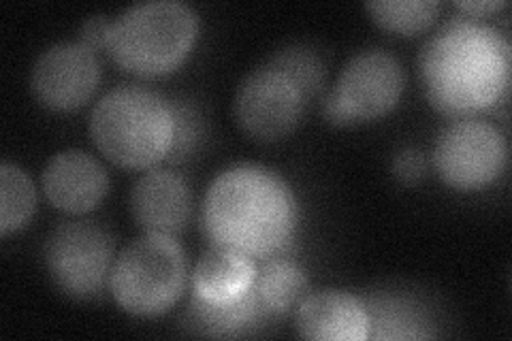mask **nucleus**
<instances>
[{
    "mask_svg": "<svg viewBox=\"0 0 512 341\" xmlns=\"http://www.w3.org/2000/svg\"><path fill=\"white\" fill-rule=\"evenodd\" d=\"M510 58V43L498 28L451 18L423 43L416 73L431 107L451 118H470L508 92Z\"/></svg>",
    "mask_w": 512,
    "mask_h": 341,
    "instance_id": "nucleus-1",
    "label": "nucleus"
},
{
    "mask_svg": "<svg viewBox=\"0 0 512 341\" xmlns=\"http://www.w3.org/2000/svg\"><path fill=\"white\" fill-rule=\"evenodd\" d=\"M299 224L293 188L274 169L242 162L216 175L205 192L201 229L210 246L248 254L254 261L276 256Z\"/></svg>",
    "mask_w": 512,
    "mask_h": 341,
    "instance_id": "nucleus-2",
    "label": "nucleus"
},
{
    "mask_svg": "<svg viewBox=\"0 0 512 341\" xmlns=\"http://www.w3.org/2000/svg\"><path fill=\"white\" fill-rule=\"evenodd\" d=\"M90 135L99 152L126 169H148L165 160L175 137L173 105L143 86H118L90 113Z\"/></svg>",
    "mask_w": 512,
    "mask_h": 341,
    "instance_id": "nucleus-3",
    "label": "nucleus"
},
{
    "mask_svg": "<svg viewBox=\"0 0 512 341\" xmlns=\"http://www.w3.org/2000/svg\"><path fill=\"white\" fill-rule=\"evenodd\" d=\"M197 35L195 9L180 0H150L128 7L111 22L105 52L128 73L156 77L180 67Z\"/></svg>",
    "mask_w": 512,
    "mask_h": 341,
    "instance_id": "nucleus-4",
    "label": "nucleus"
},
{
    "mask_svg": "<svg viewBox=\"0 0 512 341\" xmlns=\"http://www.w3.org/2000/svg\"><path fill=\"white\" fill-rule=\"evenodd\" d=\"M186 282L188 263L178 239L146 233L116 256L109 290L126 314L154 318L182 299Z\"/></svg>",
    "mask_w": 512,
    "mask_h": 341,
    "instance_id": "nucleus-5",
    "label": "nucleus"
},
{
    "mask_svg": "<svg viewBox=\"0 0 512 341\" xmlns=\"http://www.w3.org/2000/svg\"><path fill=\"white\" fill-rule=\"evenodd\" d=\"M404 67L382 47H367L352 56L323 99V116L333 126L378 120L399 103Z\"/></svg>",
    "mask_w": 512,
    "mask_h": 341,
    "instance_id": "nucleus-6",
    "label": "nucleus"
},
{
    "mask_svg": "<svg viewBox=\"0 0 512 341\" xmlns=\"http://www.w3.org/2000/svg\"><path fill=\"white\" fill-rule=\"evenodd\" d=\"M116 246L94 222H62L43 243V263L54 286L71 299L90 301L109 286Z\"/></svg>",
    "mask_w": 512,
    "mask_h": 341,
    "instance_id": "nucleus-7",
    "label": "nucleus"
},
{
    "mask_svg": "<svg viewBox=\"0 0 512 341\" xmlns=\"http://www.w3.org/2000/svg\"><path fill=\"white\" fill-rule=\"evenodd\" d=\"M431 160L446 186L476 190L502 175L508 162V143L493 124L461 118L442 128Z\"/></svg>",
    "mask_w": 512,
    "mask_h": 341,
    "instance_id": "nucleus-8",
    "label": "nucleus"
},
{
    "mask_svg": "<svg viewBox=\"0 0 512 341\" xmlns=\"http://www.w3.org/2000/svg\"><path fill=\"white\" fill-rule=\"evenodd\" d=\"M308 96L284 71L263 64L239 84L233 116L246 137L259 143H278L291 135L306 111Z\"/></svg>",
    "mask_w": 512,
    "mask_h": 341,
    "instance_id": "nucleus-9",
    "label": "nucleus"
},
{
    "mask_svg": "<svg viewBox=\"0 0 512 341\" xmlns=\"http://www.w3.org/2000/svg\"><path fill=\"white\" fill-rule=\"evenodd\" d=\"M99 79L101 64L94 50L79 41H62L32 64L30 92L47 109L73 111L90 101Z\"/></svg>",
    "mask_w": 512,
    "mask_h": 341,
    "instance_id": "nucleus-10",
    "label": "nucleus"
},
{
    "mask_svg": "<svg viewBox=\"0 0 512 341\" xmlns=\"http://www.w3.org/2000/svg\"><path fill=\"white\" fill-rule=\"evenodd\" d=\"M133 220L146 233L171 235L182 233L192 211V190L180 173L154 169L143 173L128 197Z\"/></svg>",
    "mask_w": 512,
    "mask_h": 341,
    "instance_id": "nucleus-11",
    "label": "nucleus"
},
{
    "mask_svg": "<svg viewBox=\"0 0 512 341\" xmlns=\"http://www.w3.org/2000/svg\"><path fill=\"white\" fill-rule=\"evenodd\" d=\"M41 184L47 201L67 214H88L109 192L107 169L84 150H67L47 162Z\"/></svg>",
    "mask_w": 512,
    "mask_h": 341,
    "instance_id": "nucleus-12",
    "label": "nucleus"
},
{
    "mask_svg": "<svg viewBox=\"0 0 512 341\" xmlns=\"http://www.w3.org/2000/svg\"><path fill=\"white\" fill-rule=\"evenodd\" d=\"M295 329L303 339L363 341L370 337V312L350 292L318 290L297 305Z\"/></svg>",
    "mask_w": 512,
    "mask_h": 341,
    "instance_id": "nucleus-13",
    "label": "nucleus"
},
{
    "mask_svg": "<svg viewBox=\"0 0 512 341\" xmlns=\"http://www.w3.org/2000/svg\"><path fill=\"white\" fill-rule=\"evenodd\" d=\"M267 318H271V314L265 310L254 286H250L246 295L222 303H212L192 295L182 316V324L186 331L195 335L235 337L259 327Z\"/></svg>",
    "mask_w": 512,
    "mask_h": 341,
    "instance_id": "nucleus-14",
    "label": "nucleus"
},
{
    "mask_svg": "<svg viewBox=\"0 0 512 341\" xmlns=\"http://www.w3.org/2000/svg\"><path fill=\"white\" fill-rule=\"evenodd\" d=\"M254 275L256 261L248 254L224 246H210L192 271V295L212 303L233 301L246 295L254 284Z\"/></svg>",
    "mask_w": 512,
    "mask_h": 341,
    "instance_id": "nucleus-15",
    "label": "nucleus"
},
{
    "mask_svg": "<svg viewBox=\"0 0 512 341\" xmlns=\"http://www.w3.org/2000/svg\"><path fill=\"white\" fill-rule=\"evenodd\" d=\"M252 286L265 310L271 316H282L297 310V305L308 295V275L288 258L271 256L256 265Z\"/></svg>",
    "mask_w": 512,
    "mask_h": 341,
    "instance_id": "nucleus-16",
    "label": "nucleus"
},
{
    "mask_svg": "<svg viewBox=\"0 0 512 341\" xmlns=\"http://www.w3.org/2000/svg\"><path fill=\"white\" fill-rule=\"evenodd\" d=\"M37 211V190L24 169L13 162L0 167V233L22 231Z\"/></svg>",
    "mask_w": 512,
    "mask_h": 341,
    "instance_id": "nucleus-17",
    "label": "nucleus"
},
{
    "mask_svg": "<svg viewBox=\"0 0 512 341\" xmlns=\"http://www.w3.org/2000/svg\"><path fill=\"white\" fill-rule=\"evenodd\" d=\"M372 20L397 35H414L436 22L440 5L436 0H370L365 3Z\"/></svg>",
    "mask_w": 512,
    "mask_h": 341,
    "instance_id": "nucleus-18",
    "label": "nucleus"
},
{
    "mask_svg": "<svg viewBox=\"0 0 512 341\" xmlns=\"http://www.w3.org/2000/svg\"><path fill=\"white\" fill-rule=\"evenodd\" d=\"M267 64L284 71L303 90L308 99L320 92L327 77L323 58L308 45L286 47V50H280L278 54L271 56Z\"/></svg>",
    "mask_w": 512,
    "mask_h": 341,
    "instance_id": "nucleus-19",
    "label": "nucleus"
},
{
    "mask_svg": "<svg viewBox=\"0 0 512 341\" xmlns=\"http://www.w3.org/2000/svg\"><path fill=\"white\" fill-rule=\"evenodd\" d=\"M171 105H173V116H175V137L167 158L182 160L195 152L197 143L201 141V118L188 103L173 101Z\"/></svg>",
    "mask_w": 512,
    "mask_h": 341,
    "instance_id": "nucleus-20",
    "label": "nucleus"
},
{
    "mask_svg": "<svg viewBox=\"0 0 512 341\" xmlns=\"http://www.w3.org/2000/svg\"><path fill=\"white\" fill-rule=\"evenodd\" d=\"M391 169H393V175L402 184H416L419 180H423L427 173V158L421 150L406 148L395 154Z\"/></svg>",
    "mask_w": 512,
    "mask_h": 341,
    "instance_id": "nucleus-21",
    "label": "nucleus"
},
{
    "mask_svg": "<svg viewBox=\"0 0 512 341\" xmlns=\"http://www.w3.org/2000/svg\"><path fill=\"white\" fill-rule=\"evenodd\" d=\"M111 22L107 20V15H92L84 24L82 30H79V43H84L90 50H105L107 35H109Z\"/></svg>",
    "mask_w": 512,
    "mask_h": 341,
    "instance_id": "nucleus-22",
    "label": "nucleus"
},
{
    "mask_svg": "<svg viewBox=\"0 0 512 341\" xmlns=\"http://www.w3.org/2000/svg\"><path fill=\"white\" fill-rule=\"evenodd\" d=\"M455 7L466 13L468 18H480V15H489L504 9L506 0H459Z\"/></svg>",
    "mask_w": 512,
    "mask_h": 341,
    "instance_id": "nucleus-23",
    "label": "nucleus"
}]
</instances>
